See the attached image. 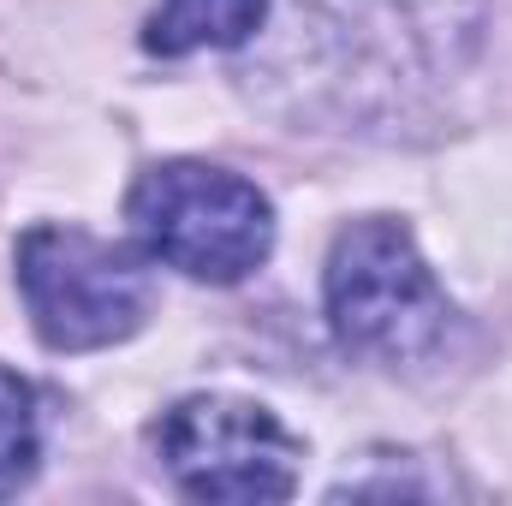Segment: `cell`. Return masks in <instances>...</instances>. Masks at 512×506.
Listing matches in <instances>:
<instances>
[{
  "label": "cell",
  "instance_id": "cell-2",
  "mask_svg": "<svg viewBox=\"0 0 512 506\" xmlns=\"http://www.w3.org/2000/svg\"><path fill=\"white\" fill-rule=\"evenodd\" d=\"M447 292L435 286L417 239L387 221H352L328 251V322L334 340L358 358L411 364L447 334Z\"/></svg>",
  "mask_w": 512,
  "mask_h": 506
},
{
  "label": "cell",
  "instance_id": "cell-4",
  "mask_svg": "<svg viewBox=\"0 0 512 506\" xmlns=\"http://www.w3.org/2000/svg\"><path fill=\"white\" fill-rule=\"evenodd\" d=\"M155 453L191 501H286L298 489V441L256 399L197 393L155 423Z\"/></svg>",
  "mask_w": 512,
  "mask_h": 506
},
{
  "label": "cell",
  "instance_id": "cell-1",
  "mask_svg": "<svg viewBox=\"0 0 512 506\" xmlns=\"http://www.w3.org/2000/svg\"><path fill=\"white\" fill-rule=\"evenodd\" d=\"M143 251L191 280L233 286L274 251V209L251 179L209 161H161L126 197Z\"/></svg>",
  "mask_w": 512,
  "mask_h": 506
},
{
  "label": "cell",
  "instance_id": "cell-6",
  "mask_svg": "<svg viewBox=\"0 0 512 506\" xmlns=\"http://www.w3.org/2000/svg\"><path fill=\"white\" fill-rule=\"evenodd\" d=\"M36 447H42V435H36V399H30L24 381L0 364V495H12V489L30 483Z\"/></svg>",
  "mask_w": 512,
  "mask_h": 506
},
{
  "label": "cell",
  "instance_id": "cell-3",
  "mask_svg": "<svg viewBox=\"0 0 512 506\" xmlns=\"http://www.w3.org/2000/svg\"><path fill=\"white\" fill-rule=\"evenodd\" d=\"M18 292L54 352H96L131 340L155 304L149 268L84 227H30L18 239Z\"/></svg>",
  "mask_w": 512,
  "mask_h": 506
},
{
  "label": "cell",
  "instance_id": "cell-5",
  "mask_svg": "<svg viewBox=\"0 0 512 506\" xmlns=\"http://www.w3.org/2000/svg\"><path fill=\"white\" fill-rule=\"evenodd\" d=\"M268 0H161L143 24V48L161 60L197 54V48H239L262 30Z\"/></svg>",
  "mask_w": 512,
  "mask_h": 506
}]
</instances>
